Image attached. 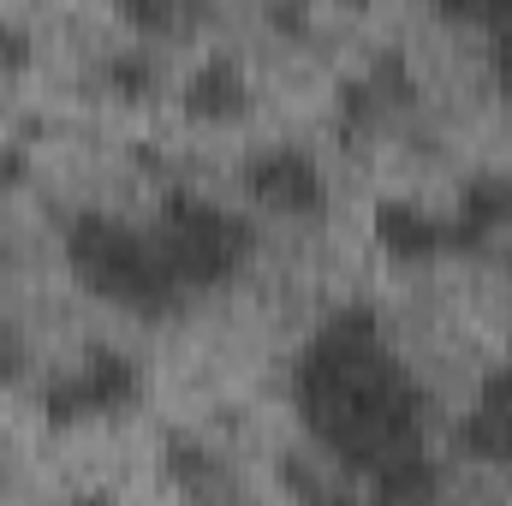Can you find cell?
<instances>
[{
    "label": "cell",
    "mask_w": 512,
    "mask_h": 506,
    "mask_svg": "<svg viewBox=\"0 0 512 506\" xmlns=\"http://www.w3.org/2000/svg\"><path fill=\"white\" fill-rule=\"evenodd\" d=\"M292 387H298V411L316 429V441L358 477L423 447V393L387 352L382 322L364 304L334 310L310 334L292 370Z\"/></svg>",
    "instance_id": "1"
},
{
    "label": "cell",
    "mask_w": 512,
    "mask_h": 506,
    "mask_svg": "<svg viewBox=\"0 0 512 506\" xmlns=\"http://www.w3.org/2000/svg\"><path fill=\"white\" fill-rule=\"evenodd\" d=\"M66 262H72V274L96 298H108L120 310H137V316H161V310H173L185 298V286L167 268L155 233L131 227L120 215H102V209L72 215V227H66Z\"/></svg>",
    "instance_id": "2"
},
{
    "label": "cell",
    "mask_w": 512,
    "mask_h": 506,
    "mask_svg": "<svg viewBox=\"0 0 512 506\" xmlns=\"http://www.w3.org/2000/svg\"><path fill=\"white\" fill-rule=\"evenodd\" d=\"M155 245L167 256V268L179 274V286H221L245 268L251 256V227L245 215H233L227 203H209L197 191H173L161 197V215H155Z\"/></svg>",
    "instance_id": "3"
},
{
    "label": "cell",
    "mask_w": 512,
    "mask_h": 506,
    "mask_svg": "<svg viewBox=\"0 0 512 506\" xmlns=\"http://www.w3.org/2000/svg\"><path fill=\"white\" fill-rule=\"evenodd\" d=\"M143 393V370L126 346H90L66 376H54L42 387V417L54 429H78L90 417H114Z\"/></svg>",
    "instance_id": "4"
},
{
    "label": "cell",
    "mask_w": 512,
    "mask_h": 506,
    "mask_svg": "<svg viewBox=\"0 0 512 506\" xmlns=\"http://www.w3.org/2000/svg\"><path fill=\"white\" fill-rule=\"evenodd\" d=\"M239 191L256 209L274 215H322L328 209V173L304 143H262L239 161Z\"/></svg>",
    "instance_id": "5"
},
{
    "label": "cell",
    "mask_w": 512,
    "mask_h": 506,
    "mask_svg": "<svg viewBox=\"0 0 512 506\" xmlns=\"http://www.w3.org/2000/svg\"><path fill=\"white\" fill-rule=\"evenodd\" d=\"M161 471H167V483L179 495H191L197 506H245L239 477L227 471V459L191 429H167L161 435Z\"/></svg>",
    "instance_id": "6"
},
{
    "label": "cell",
    "mask_w": 512,
    "mask_h": 506,
    "mask_svg": "<svg viewBox=\"0 0 512 506\" xmlns=\"http://www.w3.org/2000/svg\"><path fill=\"white\" fill-rule=\"evenodd\" d=\"M245 102H251V72H245V60L227 54V48L203 54V60L185 72V84H179L185 120H203V126H221V120L245 114Z\"/></svg>",
    "instance_id": "7"
},
{
    "label": "cell",
    "mask_w": 512,
    "mask_h": 506,
    "mask_svg": "<svg viewBox=\"0 0 512 506\" xmlns=\"http://www.w3.org/2000/svg\"><path fill=\"white\" fill-rule=\"evenodd\" d=\"M376 239H382V251L405 256V262L441 256V251L459 245V239H453V221H447L441 209L417 203V197H382V203H376Z\"/></svg>",
    "instance_id": "8"
},
{
    "label": "cell",
    "mask_w": 512,
    "mask_h": 506,
    "mask_svg": "<svg viewBox=\"0 0 512 506\" xmlns=\"http://www.w3.org/2000/svg\"><path fill=\"white\" fill-rule=\"evenodd\" d=\"M453 239L459 245H483L512 233V179L507 173H471L453 197Z\"/></svg>",
    "instance_id": "9"
},
{
    "label": "cell",
    "mask_w": 512,
    "mask_h": 506,
    "mask_svg": "<svg viewBox=\"0 0 512 506\" xmlns=\"http://www.w3.org/2000/svg\"><path fill=\"white\" fill-rule=\"evenodd\" d=\"M435 501H441V471L423 447L387 459L382 471H370V506H435Z\"/></svg>",
    "instance_id": "10"
},
{
    "label": "cell",
    "mask_w": 512,
    "mask_h": 506,
    "mask_svg": "<svg viewBox=\"0 0 512 506\" xmlns=\"http://www.w3.org/2000/svg\"><path fill=\"white\" fill-rule=\"evenodd\" d=\"M102 84L120 96V102H143L155 84H161V66H155V54L137 42V48H108L102 54Z\"/></svg>",
    "instance_id": "11"
},
{
    "label": "cell",
    "mask_w": 512,
    "mask_h": 506,
    "mask_svg": "<svg viewBox=\"0 0 512 506\" xmlns=\"http://www.w3.org/2000/svg\"><path fill=\"white\" fill-rule=\"evenodd\" d=\"M459 453L477 459V465H512V429L495 423V417H483V411L471 405V411L459 417Z\"/></svg>",
    "instance_id": "12"
},
{
    "label": "cell",
    "mask_w": 512,
    "mask_h": 506,
    "mask_svg": "<svg viewBox=\"0 0 512 506\" xmlns=\"http://www.w3.org/2000/svg\"><path fill=\"white\" fill-rule=\"evenodd\" d=\"M364 78L376 84V96H382L387 108H393V102H417V72H411V60H405L399 48H382Z\"/></svg>",
    "instance_id": "13"
},
{
    "label": "cell",
    "mask_w": 512,
    "mask_h": 506,
    "mask_svg": "<svg viewBox=\"0 0 512 506\" xmlns=\"http://www.w3.org/2000/svg\"><path fill=\"white\" fill-rule=\"evenodd\" d=\"M120 12H126L131 30H143V36H173L185 24V6H173V0H126Z\"/></svg>",
    "instance_id": "14"
},
{
    "label": "cell",
    "mask_w": 512,
    "mask_h": 506,
    "mask_svg": "<svg viewBox=\"0 0 512 506\" xmlns=\"http://www.w3.org/2000/svg\"><path fill=\"white\" fill-rule=\"evenodd\" d=\"M387 102L376 96V84L358 72V78H340V120H352V126H370L376 114H382Z\"/></svg>",
    "instance_id": "15"
},
{
    "label": "cell",
    "mask_w": 512,
    "mask_h": 506,
    "mask_svg": "<svg viewBox=\"0 0 512 506\" xmlns=\"http://www.w3.org/2000/svg\"><path fill=\"white\" fill-rule=\"evenodd\" d=\"M477 411L512 429V358H507V364H495V370L483 376V387H477Z\"/></svg>",
    "instance_id": "16"
},
{
    "label": "cell",
    "mask_w": 512,
    "mask_h": 506,
    "mask_svg": "<svg viewBox=\"0 0 512 506\" xmlns=\"http://www.w3.org/2000/svg\"><path fill=\"white\" fill-rule=\"evenodd\" d=\"M489 78L501 96H512V12L489 30Z\"/></svg>",
    "instance_id": "17"
},
{
    "label": "cell",
    "mask_w": 512,
    "mask_h": 506,
    "mask_svg": "<svg viewBox=\"0 0 512 506\" xmlns=\"http://www.w3.org/2000/svg\"><path fill=\"white\" fill-rule=\"evenodd\" d=\"M24 364H30V352H24V334H18L12 322H0V387H12V381L24 376Z\"/></svg>",
    "instance_id": "18"
},
{
    "label": "cell",
    "mask_w": 512,
    "mask_h": 506,
    "mask_svg": "<svg viewBox=\"0 0 512 506\" xmlns=\"http://www.w3.org/2000/svg\"><path fill=\"white\" fill-rule=\"evenodd\" d=\"M24 60H30V30L0 18V66H24Z\"/></svg>",
    "instance_id": "19"
},
{
    "label": "cell",
    "mask_w": 512,
    "mask_h": 506,
    "mask_svg": "<svg viewBox=\"0 0 512 506\" xmlns=\"http://www.w3.org/2000/svg\"><path fill=\"white\" fill-rule=\"evenodd\" d=\"M24 173H30V155H24V149H12V143H6V149H0V185H18V179H24Z\"/></svg>",
    "instance_id": "20"
},
{
    "label": "cell",
    "mask_w": 512,
    "mask_h": 506,
    "mask_svg": "<svg viewBox=\"0 0 512 506\" xmlns=\"http://www.w3.org/2000/svg\"><path fill=\"white\" fill-rule=\"evenodd\" d=\"M268 24H280V30H310V6H268Z\"/></svg>",
    "instance_id": "21"
},
{
    "label": "cell",
    "mask_w": 512,
    "mask_h": 506,
    "mask_svg": "<svg viewBox=\"0 0 512 506\" xmlns=\"http://www.w3.org/2000/svg\"><path fill=\"white\" fill-rule=\"evenodd\" d=\"M60 506H114V489H72Z\"/></svg>",
    "instance_id": "22"
},
{
    "label": "cell",
    "mask_w": 512,
    "mask_h": 506,
    "mask_svg": "<svg viewBox=\"0 0 512 506\" xmlns=\"http://www.w3.org/2000/svg\"><path fill=\"white\" fill-rule=\"evenodd\" d=\"M322 506H370V495H358V489H328Z\"/></svg>",
    "instance_id": "23"
},
{
    "label": "cell",
    "mask_w": 512,
    "mask_h": 506,
    "mask_svg": "<svg viewBox=\"0 0 512 506\" xmlns=\"http://www.w3.org/2000/svg\"><path fill=\"white\" fill-rule=\"evenodd\" d=\"M459 506H495V501H459Z\"/></svg>",
    "instance_id": "24"
},
{
    "label": "cell",
    "mask_w": 512,
    "mask_h": 506,
    "mask_svg": "<svg viewBox=\"0 0 512 506\" xmlns=\"http://www.w3.org/2000/svg\"><path fill=\"white\" fill-rule=\"evenodd\" d=\"M0 483H6V459H0Z\"/></svg>",
    "instance_id": "25"
}]
</instances>
